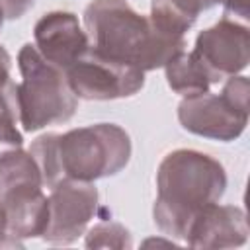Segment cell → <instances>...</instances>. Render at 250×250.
<instances>
[{"label":"cell","mask_w":250,"mask_h":250,"mask_svg":"<svg viewBox=\"0 0 250 250\" xmlns=\"http://www.w3.org/2000/svg\"><path fill=\"white\" fill-rule=\"evenodd\" d=\"M43 186L61 180L96 182L119 174L131 158V139L115 123L76 127L66 133H45L31 143Z\"/></svg>","instance_id":"1"},{"label":"cell","mask_w":250,"mask_h":250,"mask_svg":"<svg viewBox=\"0 0 250 250\" xmlns=\"http://www.w3.org/2000/svg\"><path fill=\"white\" fill-rule=\"evenodd\" d=\"M227 189V172L213 156L178 148L168 152L156 172L154 225L162 234L186 240L199 211L217 203Z\"/></svg>","instance_id":"2"},{"label":"cell","mask_w":250,"mask_h":250,"mask_svg":"<svg viewBox=\"0 0 250 250\" xmlns=\"http://www.w3.org/2000/svg\"><path fill=\"white\" fill-rule=\"evenodd\" d=\"M84 27L94 53L143 72L164 66L186 49L184 37L158 31L127 0H92L84 10Z\"/></svg>","instance_id":"3"},{"label":"cell","mask_w":250,"mask_h":250,"mask_svg":"<svg viewBox=\"0 0 250 250\" xmlns=\"http://www.w3.org/2000/svg\"><path fill=\"white\" fill-rule=\"evenodd\" d=\"M21 82L16 86L20 125L33 133L47 125L68 121L78 107V98L70 90L61 68L47 62L35 45L25 43L18 53Z\"/></svg>","instance_id":"4"},{"label":"cell","mask_w":250,"mask_h":250,"mask_svg":"<svg viewBox=\"0 0 250 250\" xmlns=\"http://www.w3.org/2000/svg\"><path fill=\"white\" fill-rule=\"evenodd\" d=\"M0 203L6 211V232L16 238L43 236L49 223V197L43 193L41 170L29 150L0 156Z\"/></svg>","instance_id":"5"},{"label":"cell","mask_w":250,"mask_h":250,"mask_svg":"<svg viewBox=\"0 0 250 250\" xmlns=\"http://www.w3.org/2000/svg\"><path fill=\"white\" fill-rule=\"evenodd\" d=\"M66 82L78 100H119L135 96L145 86V72L105 59L88 49L70 68L64 70Z\"/></svg>","instance_id":"6"},{"label":"cell","mask_w":250,"mask_h":250,"mask_svg":"<svg viewBox=\"0 0 250 250\" xmlns=\"http://www.w3.org/2000/svg\"><path fill=\"white\" fill-rule=\"evenodd\" d=\"M98 211V189L94 182L61 180L51 186L49 223L43 240L57 246H66L84 234L88 223Z\"/></svg>","instance_id":"7"},{"label":"cell","mask_w":250,"mask_h":250,"mask_svg":"<svg viewBox=\"0 0 250 250\" xmlns=\"http://www.w3.org/2000/svg\"><path fill=\"white\" fill-rule=\"evenodd\" d=\"M180 125L199 137L229 143L238 139L248 125V107H240L221 94H197L178 105Z\"/></svg>","instance_id":"8"},{"label":"cell","mask_w":250,"mask_h":250,"mask_svg":"<svg viewBox=\"0 0 250 250\" xmlns=\"http://www.w3.org/2000/svg\"><path fill=\"white\" fill-rule=\"evenodd\" d=\"M193 53L203 61L217 82L225 76H234L248 66L250 31L244 23L223 16L215 25L197 35Z\"/></svg>","instance_id":"9"},{"label":"cell","mask_w":250,"mask_h":250,"mask_svg":"<svg viewBox=\"0 0 250 250\" xmlns=\"http://www.w3.org/2000/svg\"><path fill=\"white\" fill-rule=\"evenodd\" d=\"M33 39L39 55L62 72L90 49L88 33L82 29L78 16L62 10L41 16L33 27Z\"/></svg>","instance_id":"10"},{"label":"cell","mask_w":250,"mask_h":250,"mask_svg":"<svg viewBox=\"0 0 250 250\" xmlns=\"http://www.w3.org/2000/svg\"><path fill=\"white\" fill-rule=\"evenodd\" d=\"M248 240L246 213L236 205L213 203L197 213L186 232V244L191 248H236Z\"/></svg>","instance_id":"11"},{"label":"cell","mask_w":250,"mask_h":250,"mask_svg":"<svg viewBox=\"0 0 250 250\" xmlns=\"http://www.w3.org/2000/svg\"><path fill=\"white\" fill-rule=\"evenodd\" d=\"M164 70L168 86L182 98L205 94L211 90L213 84H217L213 74L193 51H180L164 64Z\"/></svg>","instance_id":"12"},{"label":"cell","mask_w":250,"mask_h":250,"mask_svg":"<svg viewBox=\"0 0 250 250\" xmlns=\"http://www.w3.org/2000/svg\"><path fill=\"white\" fill-rule=\"evenodd\" d=\"M199 12L201 10L193 0H152L148 18L158 31L184 37L195 23Z\"/></svg>","instance_id":"13"},{"label":"cell","mask_w":250,"mask_h":250,"mask_svg":"<svg viewBox=\"0 0 250 250\" xmlns=\"http://www.w3.org/2000/svg\"><path fill=\"white\" fill-rule=\"evenodd\" d=\"M16 86L12 80L4 86H0V156L21 148L23 135L18 129L20 123V111H18V96Z\"/></svg>","instance_id":"14"},{"label":"cell","mask_w":250,"mask_h":250,"mask_svg":"<svg viewBox=\"0 0 250 250\" xmlns=\"http://www.w3.org/2000/svg\"><path fill=\"white\" fill-rule=\"evenodd\" d=\"M129 230L115 221H102L86 234V248H131Z\"/></svg>","instance_id":"15"},{"label":"cell","mask_w":250,"mask_h":250,"mask_svg":"<svg viewBox=\"0 0 250 250\" xmlns=\"http://www.w3.org/2000/svg\"><path fill=\"white\" fill-rule=\"evenodd\" d=\"M0 2L4 8V16L8 20H18L33 6L35 0H0Z\"/></svg>","instance_id":"16"},{"label":"cell","mask_w":250,"mask_h":250,"mask_svg":"<svg viewBox=\"0 0 250 250\" xmlns=\"http://www.w3.org/2000/svg\"><path fill=\"white\" fill-rule=\"evenodd\" d=\"M225 6V16H238L242 20H248V0H221Z\"/></svg>","instance_id":"17"},{"label":"cell","mask_w":250,"mask_h":250,"mask_svg":"<svg viewBox=\"0 0 250 250\" xmlns=\"http://www.w3.org/2000/svg\"><path fill=\"white\" fill-rule=\"evenodd\" d=\"M10 68H12V57L10 53L0 45V86L8 84L12 78H10Z\"/></svg>","instance_id":"18"},{"label":"cell","mask_w":250,"mask_h":250,"mask_svg":"<svg viewBox=\"0 0 250 250\" xmlns=\"http://www.w3.org/2000/svg\"><path fill=\"white\" fill-rule=\"evenodd\" d=\"M195 4H197V8L203 12V10H209V8H213V6H217V4H221V0H193Z\"/></svg>","instance_id":"19"},{"label":"cell","mask_w":250,"mask_h":250,"mask_svg":"<svg viewBox=\"0 0 250 250\" xmlns=\"http://www.w3.org/2000/svg\"><path fill=\"white\" fill-rule=\"evenodd\" d=\"M0 232H6V211L2 203H0Z\"/></svg>","instance_id":"20"},{"label":"cell","mask_w":250,"mask_h":250,"mask_svg":"<svg viewBox=\"0 0 250 250\" xmlns=\"http://www.w3.org/2000/svg\"><path fill=\"white\" fill-rule=\"evenodd\" d=\"M4 8H2V2H0V29H2V25H4Z\"/></svg>","instance_id":"21"}]
</instances>
